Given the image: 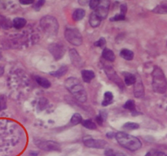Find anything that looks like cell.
Returning <instances> with one entry per match:
<instances>
[{"mask_svg": "<svg viewBox=\"0 0 167 156\" xmlns=\"http://www.w3.org/2000/svg\"><path fill=\"white\" fill-rule=\"evenodd\" d=\"M105 71L106 75H107L108 77V79L111 80V81L114 82V83H116L121 89H123V88H124V86H123V82H122L121 78L118 77V75L117 74V72H115V70L113 69L112 67H110V66H105Z\"/></svg>", "mask_w": 167, "mask_h": 156, "instance_id": "cell-9", "label": "cell"}, {"mask_svg": "<svg viewBox=\"0 0 167 156\" xmlns=\"http://www.w3.org/2000/svg\"><path fill=\"white\" fill-rule=\"evenodd\" d=\"M112 136L115 137V136H116V134H114L113 133H107V137H109V138H110V137L112 138Z\"/></svg>", "mask_w": 167, "mask_h": 156, "instance_id": "cell-39", "label": "cell"}, {"mask_svg": "<svg viewBox=\"0 0 167 156\" xmlns=\"http://www.w3.org/2000/svg\"><path fill=\"white\" fill-rule=\"evenodd\" d=\"M110 2L107 0H104V1H100V4L95 9V12L98 15V16L103 20L107 17L108 13V9H109Z\"/></svg>", "mask_w": 167, "mask_h": 156, "instance_id": "cell-10", "label": "cell"}, {"mask_svg": "<svg viewBox=\"0 0 167 156\" xmlns=\"http://www.w3.org/2000/svg\"><path fill=\"white\" fill-rule=\"evenodd\" d=\"M99 116H100V118L103 120V121H105V120H106V119H107L108 112H106L105 110H104V111H100Z\"/></svg>", "mask_w": 167, "mask_h": 156, "instance_id": "cell-35", "label": "cell"}, {"mask_svg": "<svg viewBox=\"0 0 167 156\" xmlns=\"http://www.w3.org/2000/svg\"><path fill=\"white\" fill-rule=\"evenodd\" d=\"M126 11H127V7H126V5L125 3L124 4H122V5H121V12H120V14L126 16Z\"/></svg>", "mask_w": 167, "mask_h": 156, "instance_id": "cell-36", "label": "cell"}, {"mask_svg": "<svg viewBox=\"0 0 167 156\" xmlns=\"http://www.w3.org/2000/svg\"><path fill=\"white\" fill-rule=\"evenodd\" d=\"M0 26L3 29H9L12 26L11 21L7 18L0 16Z\"/></svg>", "mask_w": 167, "mask_h": 156, "instance_id": "cell-26", "label": "cell"}, {"mask_svg": "<svg viewBox=\"0 0 167 156\" xmlns=\"http://www.w3.org/2000/svg\"><path fill=\"white\" fill-rule=\"evenodd\" d=\"M3 72H4V68L0 66V77H1V76H3Z\"/></svg>", "mask_w": 167, "mask_h": 156, "instance_id": "cell-40", "label": "cell"}, {"mask_svg": "<svg viewBox=\"0 0 167 156\" xmlns=\"http://www.w3.org/2000/svg\"><path fill=\"white\" fill-rule=\"evenodd\" d=\"M152 89L158 94H164L167 89V81L164 72L159 67H155L152 73Z\"/></svg>", "mask_w": 167, "mask_h": 156, "instance_id": "cell-3", "label": "cell"}, {"mask_svg": "<svg viewBox=\"0 0 167 156\" xmlns=\"http://www.w3.org/2000/svg\"><path fill=\"white\" fill-rule=\"evenodd\" d=\"M30 154L31 156H37L38 153H37V152H34V151H32V152H30Z\"/></svg>", "mask_w": 167, "mask_h": 156, "instance_id": "cell-41", "label": "cell"}, {"mask_svg": "<svg viewBox=\"0 0 167 156\" xmlns=\"http://www.w3.org/2000/svg\"><path fill=\"white\" fill-rule=\"evenodd\" d=\"M145 156H150V153H147V154H146V155H145Z\"/></svg>", "mask_w": 167, "mask_h": 156, "instance_id": "cell-43", "label": "cell"}, {"mask_svg": "<svg viewBox=\"0 0 167 156\" xmlns=\"http://www.w3.org/2000/svg\"><path fill=\"white\" fill-rule=\"evenodd\" d=\"M125 16L121 15V14H118V15L114 16L113 17H112L110 19L111 21H120V20H125Z\"/></svg>", "mask_w": 167, "mask_h": 156, "instance_id": "cell-33", "label": "cell"}, {"mask_svg": "<svg viewBox=\"0 0 167 156\" xmlns=\"http://www.w3.org/2000/svg\"><path fill=\"white\" fill-rule=\"evenodd\" d=\"M69 56L71 62L75 67L77 68H82L84 65V62L82 60V57L80 56V55L77 52V50L74 49H71L69 50Z\"/></svg>", "mask_w": 167, "mask_h": 156, "instance_id": "cell-11", "label": "cell"}, {"mask_svg": "<svg viewBox=\"0 0 167 156\" xmlns=\"http://www.w3.org/2000/svg\"><path fill=\"white\" fill-rule=\"evenodd\" d=\"M154 156H166L165 154H164L163 152H161V151H157L154 153Z\"/></svg>", "mask_w": 167, "mask_h": 156, "instance_id": "cell-38", "label": "cell"}, {"mask_svg": "<svg viewBox=\"0 0 167 156\" xmlns=\"http://www.w3.org/2000/svg\"><path fill=\"white\" fill-rule=\"evenodd\" d=\"M38 148L45 151H60V144L53 141H42L38 140L35 141Z\"/></svg>", "mask_w": 167, "mask_h": 156, "instance_id": "cell-6", "label": "cell"}, {"mask_svg": "<svg viewBox=\"0 0 167 156\" xmlns=\"http://www.w3.org/2000/svg\"><path fill=\"white\" fill-rule=\"evenodd\" d=\"M124 81L125 84L126 85H134L136 81V77L135 75L131 74V73H128V72H124Z\"/></svg>", "mask_w": 167, "mask_h": 156, "instance_id": "cell-16", "label": "cell"}, {"mask_svg": "<svg viewBox=\"0 0 167 156\" xmlns=\"http://www.w3.org/2000/svg\"><path fill=\"white\" fill-rule=\"evenodd\" d=\"M83 143L89 148L104 149L107 146V141L105 140H101V139L86 138L83 140Z\"/></svg>", "mask_w": 167, "mask_h": 156, "instance_id": "cell-8", "label": "cell"}, {"mask_svg": "<svg viewBox=\"0 0 167 156\" xmlns=\"http://www.w3.org/2000/svg\"><path fill=\"white\" fill-rule=\"evenodd\" d=\"M101 19H100L96 13L94 12L90 15V18H89V23H90V25L91 27L93 28H96L98 27L99 25H100V23H101Z\"/></svg>", "mask_w": 167, "mask_h": 156, "instance_id": "cell-13", "label": "cell"}, {"mask_svg": "<svg viewBox=\"0 0 167 156\" xmlns=\"http://www.w3.org/2000/svg\"><path fill=\"white\" fill-rule=\"evenodd\" d=\"M105 156H126V154H124L122 151H115L113 149H108L105 152Z\"/></svg>", "mask_w": 167, "mask_h": 156, "instance_id": "cell-24", "label": "cell"}, {"mask_svg": "<svg viewBox=\"0 0 167 156\" xmlns=\"http://www.w3.org/2000/svg\"><path fill=\"white\" fill-rule=\"evenodd\" d=\"M68 69H69V68H68L67 66H62V67H60L59 69L55 71V72H50V75H52L53 77H58V78H59V77H63V76H65V75L67 73Z\"/></svg>", "mask_w": 167, "mask_h": 156, "instance_id": "cell-18", "label": "cell"}, {"mask_svg": "<svg viewBox=\"0 0 167 156\" xmlns=\"http://www.w3.org/2000/svg\"><path fill=\"white\" fill-rule=\"evenodd\" d=\"M20 3H21V4H24V5H28V4H32V3H34V1H20Z\"/></svg>", "mask_w": 167, "mask_h": 156, "instance_id": "cell-37", "label": "cell"}, {"mask_svg": "<svg viewBox=\"0 0 167 156\" xmlns=\"http://www.w3.org/2000/svg\"><path fill=\"white\" fill-rule=\"evenodd\" d=\"M121 57L123 58L126 60H132L134 58V53L133 51L128 49H123L120 52Z\"/></svg>", "mask_w": 167, "mask_h": 156, "instance_id": "cell-19", "label": "cell"}, {"mask_svg": "<svg viewBox=\"0 0 167 156\" xmlns=\"http://www.w3.org/2000/svg\"><path fill=\"white\" fill-rule=\"evenodd\" d=\"M1 59H2V53L0 51V60H1Z\"/></svg>", "mask_w": 167, "mask_h": 156, "instance_id": "cell-42", "label": "cell"}, {"mask_svg": "<svg viewBox=\"0 0 167 156\" xmlns=\"http://www.w3.org/2000/svg\"><path fill=\"white\" fill-rule=\"evenodd\" d=\"M106 45V40H105V37H101L100 39L98 40L97 42H95V47H100V48H104Z\"/></svg>", "mask_w": 167, "mask_h": 156, "instance_id": "cell-30", "label": "cell"}, {"mask_svg": "<svg viewBox=\"0 0 167 156\" xmlns=\"http://www.w3.org/2000/svg\"><path fill=\"white\" fill-rule=\"evenodd\" d=\"M7 107V105H6V99L4 97H1L0 98V108L3 110L5 109Z\"/></svg>", "mask_w": 167, "mask_h": 156, "instance_id": "cell-34", "label": "cell"}, {"mask_svg": "<svg viewBox=\"0 0 167 156\" xmlns=\"http://www.w3.org/2000/svg\"><path fill=\"white\" fill-rule=\"evenodd\" d=\"M82 79L87 83H89L95 78V75L93 71L91 70H82Z\"/></svg>", "mask_w": 167, "mask_h": 156, "instance_id": "cell-14", "label": "cell"}, {"mask_svg": "<svg viewBox=\"0 0 167 156\" xmlns=\"http://www.w3.org/2000/svg\"><path fill=\"white\" fill-rule=\"evenodd\" d=\"M113 100V94L111 92H106L104 96V100L102 102L103 107H106L108 105H109Z\"/></svg>", "mask_w": 167, "mask_h": 156, "instance_id": "cell-23", "label": "cell"}, {"mask_svg": "<svg viewBox=\"0 0 167 156\" xmlns=\"http://www.w3.org/2000/svg\"><path fill=\"white\" fill-rule=\"evenodd\" d=\"M40 26L46 35L54 37L59 31V23L52 16H45L40 20Z\"/></svg>", "mask_w": 167, "mask_h": 156, "instance_id": "cell-4", "label": "cell"}, {"mask_svg": "<svg viewBox=\"0 0 167 156\" xmlns=\"http://www.w3.org/2000/svg\"><path fill=\"white\" fill-rule=\"evenodd\" d=\"M122 128L127 130H133V129H136L140 128V125L137 123H134V122H127L122 126Z\"/></svg>", "mask_w": 167, "mask_h": 156, "instance_id": "cell-28", "label": "cell"}, {"mask_svg": "<svg viewBox=\"0 0 167 156\" xmlns=\"http://www.w3.org/2000/svg\"><path fill=\"white\" fill-rule=\"evenodd\" d=\"M82 122V116L79 114V113H75V114L73 115V116L71 117V120H70V123L72 125H77V124H80Z\"/></svg>", "mask_w": 167, "mask_h": 156, "instance_id": "cell-25", "label": "cell"}, {"mask_svg": "<svg viewBox=\"0 0 167 156\" xmlns=\"http://www.w3.org/2000/svg\"><path fill=\"white\" fill-rule=\"evenodd\" d=\"M1 110H2V109H1V108H0V112H1Z\"/></svg>", "mask_w": 167, "mask_h": 156, "instance_id": "cell-44", "label": "cell"}, {"mask_svg": "<svg viewBox=\"0 0 167 156\" xmlns=\"http://www.w3.org/2000/svg\"><path fill=\"white\" fill-rule=\"evenodd\" d=\"M102 56L105 60L109 61V62H113L116 59V56H115V54L113 53L112 50L108 49V48H105L103 50Z\"/></svg>", "mask_w": 167, "mask_h": 156, "instance_id": "cell-15", "label": "cell"}, {"mask_svg": "<svg viewBox=\"0 0 167 156\" xmlns=\"http://www.w3.org/2000/svg\"><path fill=\"white\" fill-rule=\"evenodd\" d=\"M48 50L55 60H60L65 55V48L63 47L62 44H60V43H56V42L52 43L49 45Z\"/></svg>", "mask_w": 167, "mask_h": 156, "instance_id": "cell-7", "label": "cell"}, {"mask_svg": "<svg viewBox=\"0 0 167 156\" xmlns=\"http://www.w3.org/2000/svg\"><path fill=\"white\" fill-rule=\"evenodd\" d=\"M125 109L130 110V112H135V103L134 100H128L126 103L124 104Z\"/></svg>", "mask_w": 167, "mask_h": 156, "instance_id": "cell-29", "label": "cell"}, {"mask_svg": "<svg viewBox=\"0 0 167 156\" xmlns=\"http://www.w3.org/2000/svg\"><path fill=\"white\" fill-rule=\"evenodd\" d=\"M134 85H134V95L137 99H141L144 96V84H143L141 79L139 78L137 80L136 78V81Z\"/></svg>", "mask_w": 167, "mask_h": 156, "instance_id": "cell-12", "label": "cell"}, {"mask_svg": "<svg viewBox=\"0 0 167 156\" xmlns=\"http://www.w3.org/2000/svg\"><path fill=\"white\" fill-rule=\"evenodd\" d=\"M66 89L74 96V98L80 102H85L87 99V94L85 88L80 81L75 77H69L65 82Z\"/></svg>", "mask_w": 167, "mask_h": 156, "instance_id": "cell-1", "label": "cell"}, {"mask_svg": "<svg viewBox=\"0 0 167 156\" xmlns=\"http://www.w3.org/2000/svg\"><path fill=\"white\" fill-rule=\"evenodd\" d=\"M153 12L158 13V14H166L167 13V2H163L160 5L157 6L152 10Z\"/></svg>", "mask_w": 167, "mask_h": 156, "instance_id": "cell-20", "label": "cell"}, {"mask_svg": "<svg viewBox=\"0 0 167 156\" xmlns=\"http://www.w3.org/2000/svg\"><path fill=\"white\" fill-rule=\"evenodd\" d=\"M25 25H26V20L24 18L16 17L12 21V25L14 26V28L17 29H20L24 28Z\"/></svg>", "mask_w": 167, "mask_h": 156, "instance_id": "cell-17", "label": "cell"}, {"mask_svg": "<svg viewBox=\"0 0 167 156\" xmlns=\"http://www.w3.org/2000/svg\"><path fill=\"white\" fill-rule=\"evenodd\" d=\"M65 37L68 42L73 46H80L82 43V36L76 28H67L65 31Z\"/></svg>", "mask_w": 167, "mask_h": 156, "instance_id": "cell-5", "label": "cell"}, {"mask_svg": "<svg viewBox=\"0 0 167 156\" xmlns=\"http://www.w3.org/2000/svg\"><path fill=\"white\" fill-rule=\"evenodd\" d=\"M36 81L38 85H39L40 86L43 87V88H45V89H48V88H50L51 87V82L48 81V79H46V78H43L42 77H37L36 78Z\"/></svg>", "mask_w": 167, "mask_h": 156, "instance_id": "cell-22", "label": "cell"}, {"mask_svg": "<svg viewBox=\"0 0 167 156\" xmlns=\"http://www.w3.org/2000/svg\"><path fill=\"white\" fill-rule=\"evenodd\" d=\"M45 3V1L44 0H38L37 2L34 3V8L35 11H39L41 9V8L43 7V5Z\"/></svg>", "mask_w": 167, "mask_h": 156, "instance_id": "cell-31", "label": "cell"}, {"mask_svg": "<svg viewBox=\"0 0 167 156\" xmlns=\"http://www.w3.org/2000/svg\"><path fill=\"white\" fill-rule=\"evenodd\" d=\"M73 19L75 20V21H78V20H81L82 18L85 16V11L82 9V8H78L77 10H75L73 13Z\"/></svg>", "mask_w": 167, "mask_h": 156, "instance_id": "cell-21", "label": "cell"}, {"mask_svg": "<svg viewBox=\"0 0 167 156\" xmlns=\"http://www.w3.org/2000/svg\"><path fill=\"white\" fill-rule=\"evenodd\" d=\"M115 137L117 139V142L122 147L128 149L131 151H138L142 146V143L140 141V139L137 138L136 137L126 133L123 132H119V133H116Z\"/></svg>", "mask_w": 167, "mask_h": 156, "instance_id": "cell-2", "label": "cell"}, {"mask_svg": "<svg viewBox=\"0 0 167 156\" xmlns=\"http://www.w3.org/2000/svg\"><path fill=\"white\" fill-rule=\"evenodd\" d=\"M82 125L85 127V128H87V129H95L97 128L96 124H95L91 120H83V121L82 122Z\"/></svg>", "mask_w": 167, "mask_h": 156, "instance_id": "cell-27", "label": "cell"}, {"mask_svg": "<svg viewBox=\"0 0 167 156\" xmlns=\"http://www.w3.org/2000/svg\"><path fill=\"white\" fill-rule=\"evenodd\" d=\"M100 1H98V0H91L89 3V6H90V8H91L92 10H95L97 7L100 4Z\"/></svg>", "mask_w": 167, "mask_h": 156, "instance_id": "cell-32", "label": "cell"}]
</instances>
